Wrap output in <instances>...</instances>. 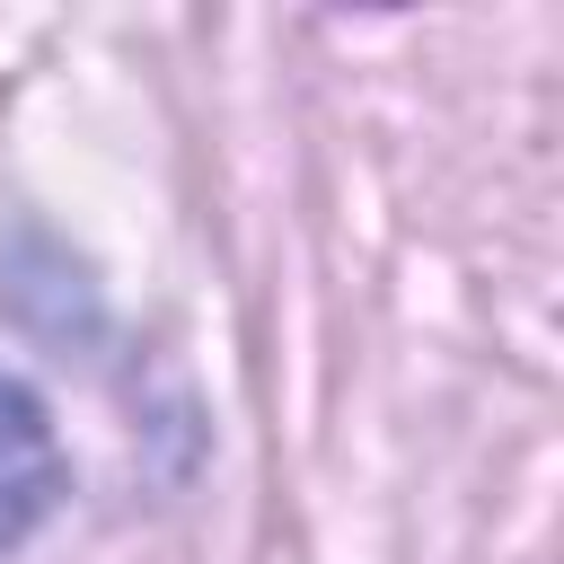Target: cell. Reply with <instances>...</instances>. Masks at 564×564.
I'll list each match as a JSON object with an SVG mask.
<instances>
[{"instance_id":"1","label":"cell","mask_w":564,"mask_h":564,"mask_svg":"<svg viewBox=\"0 0 564 564\" xmlns=\"http://www.w3.org/2000/svg\"><path fill=\"white\" fill-rule=\"evenodd\" d=\"M53 494H62V449L44 432V405L18 379H0V546L26 538L53 511Z\"/></svg>"}]
</instances>
